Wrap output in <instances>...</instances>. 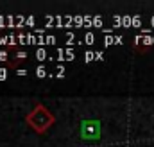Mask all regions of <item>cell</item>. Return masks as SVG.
Returning a JSON list of instances; mask_svg holds the SVG:
<instances>
[{
    "label": "cell",
    "instance_id": "3957f363",
    "mask_svg": "<svg viewBox=\"0 0 154 147\" xmlns=\"http://www.w3.org/2000/svg\"><path fill=\"white\" fill-rule=\"evenodd\" d=\"M95 56H97V54H93V52H86V54H84V59H86V61H91V59H95Z\"/></svg>",
    "mask_w": 154,
    "mask_h": 147
},
{
    "label": "cell",
    "instance_id": "277c9868",
    "mask_svg": "<svg viewBox=\"0 0 154 147\" xmlns=\"http://www.w3.org/2000/svg\"><path fill=\"white\" fill-rule=\"evenodd\" d=\"M45 72H47L45 67H39L38 70H36V75H38V77H45Z\"/></svg>",
    "mask_w": 154,
    "mask_h": 147
},
{
    "label": "cell",
    "instance_id": "5b68a950",
    "mask_svg": "<svg viewBox=\"0 0 154 147\" xmlns=\"http://www.w3.org/2000/svg\"><path fill=\"white\" fill-rule=\"evenodd\" d=\"M93 34H86V43H93Z\"/></svg>",
    "mask_w": 154,
    "mask_h": 147
},
{
    "label": "cell",
    "instance_id": "52a82bcc",
    "mask_svg": "<svg viewBox=\"0 0 154 147\" xmlns=\"http://www.w3.org/2000/svg\"><path fill=\"white\" fill-rule=\"evenodd\" d=\"M5 58H7V56H5V54H4V52H0V61H4V59H5Z\"/></svg>",
    "mask_w": 154,
    "mask_h": 147
},
{
    "label": "cell",
    "instance_id": "8992f818",
    "mask_svg": "<svg viewBox=\"0 0 154 147\" xmlns=\"http://www.w3.org/2000/svg\"><path fill=\"white\" fill-rule=\"evenodd\" d=\"M5 77H7V72L4 68H0V79H5Z\"/></svg>",
    "mask_w": 154,
    "mask_h": 147
},
{
    "label": "cell",
    "instance_id": "6da1fadb",
    "mask_svg": "<svg viewBox=\"0 0 154 147\" xmlns=\"http://www.w3.org/2000/svg\"><path fill=\"white\" fill-rule=\"evenodd\" d=\"M81 136L86 140H95L100 136V126L97 120H84L81 126Z\"/></svg>",
    "mask_w": 154,
    "mask_h": 147
},
{
    "label": "cell",
    "instance_id": "7a4b0ae2",
    "mask_svg": "<svg viewBox=\"0 0 154 147\" xmlns=\"http://www.w3.org/2000/svg\"><path fill=\"white\" fill-rule=\"evenodd\" d=\"M36 56H38V59H39V61H43V59L47 58V52H45L43 48H39L38 52H36Z\"/></svg>",
    "mask_w": 154,
    "mask_h": 147
}]
</instances>
